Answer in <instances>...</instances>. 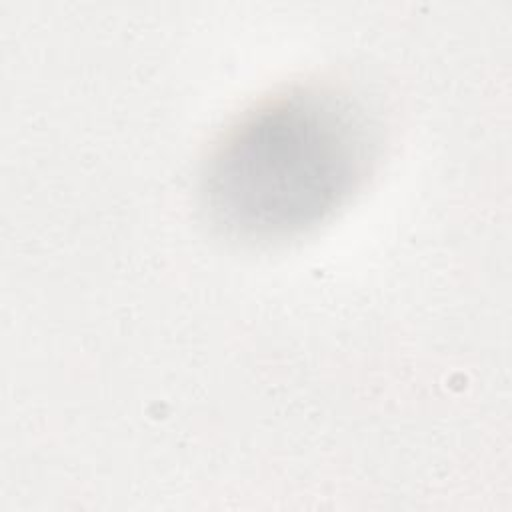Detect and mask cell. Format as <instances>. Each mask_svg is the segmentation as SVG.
Listing matches in <instances>:
<instances>
[{
	"instance_id": "1",
	"label": "cell",
	"mask_w": 512,
	"mask_h": 512,
	"mask_svg": "<svg viewBox=\"0 0 512 512\" xmlns=\"http://www.w3.org/2000/svg\"><path fill=\"white\" fill-rule=\"evenodd\" d=\"M370 148L368 120L348 96L288 88L226 130L208 160L202 196L230 234L288 238L350 198L368 170Z\"/></svg>"
}]
</instances>
